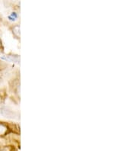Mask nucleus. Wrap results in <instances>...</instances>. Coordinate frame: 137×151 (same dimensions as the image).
<instances>
[{
  "label": "nucleus",
  "mask_w": 137,
  "mask_h": 151,
  "mask_svg": "<svg viewBox=\"0 0 137 151\" xmlns=\"http://www.w3.org/2000/svg\"><path fill=\"white\" fill-rule=\"evenodd\" d=\"M9 58V60L11 61H13V62H18L19 61V57H18V55H9L8 56Z\"/></svg>",
  "instance_id": "obj_4"
},
{
  "label": "nucleus",
  "mask_w": 137,
  "mask_h": 151,
  "mask_svg": "<svg viewBox=\"0 0 137 151\" xmlns=\"http://www.w3.org/2000/svg\"><path fill=\"white\" fill-rule=\"evenodd\" d=\"M13 33L15 34V35H16L17 37H18L20 35V28L18 26H15L14 29H13Z\"/></svg>",
  "instance_id": "obj_5"
},
{
  "label": "nucleus",
  "mask_w": 137,
  "mask_h": 151,
  "mask_svg": "<svg viewBox=\"0 0 137 151\" xmlns=\"http://www.w3.org/2000/svg\"><path fill=\"white\" fill-rule=\"evenodd\" d=\"M1 113L3 116L6 117V118H14L15 117V113L9 110L6 108H2L1 109Z\"/></svg>",
  "instance_id": "obj_1"
},
{
  "label": "nucleus",
  "mask_w": 137,
  "mask_h": 151,
  "mask_svg": "<svg viewBox=\"0 0 137 151\" xmlns=\"http://www.w3.org/2000/svg\"><path fill=\"white\" fill-rule=\"evenodd\" d=\"M0 79H1V75H0Z\"/></svg>",
  "instance_id": "obj_6"
},
{
  "label": "nucleus",
  "mask_w": 137,
  "mask_h": 151,
  "mask_svg": "<svg viewBox=\"0 0 137 151\" xmlns=\"http://www.w3.org/2000/svg\"><path fill=\"white\" fill-rule=\"evenodd\" d=\"M9 131V129L8 125H6V124L0 122V137H4L7 135Z\"/></svg>",
  "instance_id": "obj_2"
},
{
  "label": "nucleus",
  "mask_w": 137,
  "mask_h": 151,
  "mask_svg": "<svg viewBox=\"0 0 137 151\" xmlns=\"http://www.w3.org/2000/svg\"><path fill=\"white\" fill-rule=\"evenodd\" d=\"M0 151H15V148L11 145L0 146Z\"/></svg>",
  "instance_id": "obj_3"
}]
</instances>
